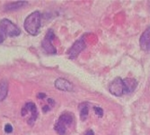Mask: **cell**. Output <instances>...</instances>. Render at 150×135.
Segmentation results:
<instances>
[{"instance_id": "obj_1", "label": "cell", "mask_w": 150, "mask_h": 135, "mask_svg": "<svg viewBox=\"0 0 150 135\" xmlns=\"http://www.w3.org/2000/svg\"><path fill=\"white\" fill-rule=\"evenodd\" d=\"M40 24H42V15L39 11H35L26 17L23 26L28 33L31 35H37L40 28Z\"/></svg>"}, {"instance_id": "obj_2", "label": "cell", "mask_w": 150, "mask_h": 135, "mask_svg": "<svg viewBox=\"0 0 150 135\" xmlns=\"http://www.w3.org/2000/svg\"><path fill=\"white\" fill-rule=\"evenodd\" d=\"M0 29L2 30L4 34L10 37H16L21 33L18 26L8 19H2L0 21Z\"/></svg>"}, {"instance_id": "obj_3", "label": "cell", "mask_w": 150, "mask_h": 135, "mask_svg": "<svg viewBox=\"0 0 150 135\" xmlns=\"http://www.w3.org/2000/svg\"><path fill=\"white\" fill-rule=\"evenodd\" d=\"M28 113L31 114V116L28 119V122H27V123H28L30 125H33L35 123V121L38 117V111H37L36 105L32 102L27 103L22 109V115L23 116H25L26 114H28Z\"/></svg>"}, {"instance_id": "obj_4", "label": "cell", "mask_w": 150, "mask_h": 135, "mask_svg": "<svg viewBox=\"0 0 150 135\" xmlns=\"http://www.w3.org/2000/svg\"><path fill=\"white\" fill-rule=\"evenodd\" d=\"M109 91L113 96L120 97L124 94V85H123V79L120 77H116L114 80L112 81V83L109 86Z\"/></svg>"}, {"instance_id": "obj_5", "label": "cell", "mask_w": 150, "mask_h": 135, "mask_svg": "<svg viewBox=\"0 0 150 135\" xmlns=\"http://www.w3.org/2000/svg\"><path fill=\"white\" fill-rule=\"evenodd\" d=\"M54 38H55V34H54L53 31L49 30L48 33H46L44 40L42 41V46L44 49V50L49 54H55L57 52V50L52 45V43H51Z\"/></svg>"}, {"instance_id": "obj_6", "label": "cell", "mask_w": 150, "mask_h": 135, "mask_svg": "<svg viewBox=\"0 0 150 135\" xmlns=\"http://www.w3.org/2000/svg\"><path fill=\"white\" fill-rule=\"evenodd\" d=\"M86 47V43L84 42V38H81L80 40L76 41V42L73 44V46L69 50V56L70 59H75L78 54L83 50Z\"/></svg>"}, {"instance_id": "obj_7", "label": "cell", "mask_w": 150, "mask_h": 135, "mask_svg": "<svg viewBox=\"0 0 150 135\" xmlns=\"http://www.w3.org/2000/svg\"><path fill=\"white\" fill-rule=\"evenodd\" d=\"M140 47L145 51H150V26L142 33L139 40Z\"/></svg>"}, {"instance_id": "obj_8", "label": "cell", "mask_w": 150, "mask_h": 135, "mask_svg": "<svg viewBox=\"0 0 150 135\" xmlns=\"http://www.w3.org/2000/svg\"><path fill=\"white\" fill-rule=\"evenodd\" d=\"M55 87L56 88L61 91H67L70 92L73 90V85L69 82V80L65 78H59L55 81Z\"/></svg>"}, {"instance_id": "obj_9", "label": "cell", "mask_w": 150, "mask_h": 135, "mask_svg": "<svg viewBox=\"0 0 150 135\" xmlns=\"http://www.w3.org/2000/svg\"><path fill=\"white\" fill-rule=\"evenodd\" d=\"M123 85H124V93L129 94L135 90L136 87H137V82L133 78L127 77L123 79Z\"/></svg>"}, {"instance_id": "obj_10", "label": "cell", "mask_w": 150, "mask_h": 135, "mask_svg": "<svg viewBox=\"0 0 150 135\" xmlns=\"http://www.w3.org/2000/svg\"><path fill=\"white\" fill-rule=\"evenodd\" d=\"M7 91H8V84L7 81L3 79L0 81V102L3 101L6 96H7Z\"/></svg>"}, {"instance_id": "obj_11", "label": "cell", "mask_w": 150, "mask_h": 135, "mask_svg": "<svg viewBox=\"0 0 150 135\" xmlns=\"http://www.w3.org/2000/svg\"><path fill=\"white\" fill-rule=\"evenodd\" d=\"M59 121L61 122L63 124H65L67 127V126H70L73 124L74 119H73V116L70 114H62L60 115Z\"/></svg>"}, {"instance_id": "obj_12", "label": "cell", "mask_w": 150, "mask_h": 135, "mask_svg": "<svg viewBox=\"0 0 150 135\" xmlns=\"http://www.w3.org/2000/svg\"><path fill=\"white\" fill-rule=\"evenodd\" d=\"M27 2L25 1H17V2H13V3H10L8 5L6 6V11H13V10H17L20 9L21 7H23L24 5H26Z\"/></svg>"}, {"instance_id": "obj_13", "label": "cell", "mask_w": 150, "mask_h": 135, "mask_svg": "<svg viewBox=\"0 0 150 135\" xmlns=\"http://www.w3.org/2000/svg\"><path fill=\"white\" fill-rule=\"evenodd\" d=\"M55 131L59 134V135H65L66 131H67V126L65 124H63L61 122L58 121L57 124H55Z\"/></svg>"}, {"instance_id": "obj_14", "label": "cell", "mask_w": 150, "mask_h": 135, "mask_svg": "<svg viewBox=\"0 0 150 135\" xmlns=\"http://www.w3.org/2000/svg\"><path fill=\"white\" fill-rule=\"evenodd\" d=\"M79 108H80V117L82 120L85 121L87 118L89 108H88L87 104H83V105H81Z\"/></svg>"}, {"instance_id": "obj_15", "label": "cell", "mask_w": 150, "mask_h": 135, "mask_svg": "<svg viewBox=\"0 0 150 135\" xmlns=\"http://www.w3.org/2000/svg\"><path fill=\"white\" fill-rule=\"evenodd\" d=\"M93 109H94V112H95V114H97L98 117H102V116H103V111L102 108H100V107H98V106H94V107H93Z\"/></svg>"}, {"instance_id": "obj_16", "label": "cell", "mask_w": 150, "mask_h": 135, "mask_svg": "<svg viewBox=\"0 0 150 135\" xmlns=\"http://www.w3.org/2000/svg\"><path fill=\"white\" fill-rule=\"evenodd\" d=\"M5 131H6V133H11V132L13 131V127H12V125L9 124H6V126H5Z\"/></svg>"}, {"instance_id": "obj_17", "label": "cell", "mask_w": 150, "mask_h": 135, "mask_svg": "<svg viewBox=\"0 0 150 135\" xmlns=\"http://www.w3.org/2000/svg\"><path fill=\"white\" fill-rule=\"evenodd\" d=\"M4 33L2 32V30L0 29V43H2L4 42V40H5V36H4Z\"/></svg>"}, {"instance_id": "obj_18", "label": "cell", "mask_w": 150, "mask_h": 135, "mask_svg": "<svg viewBox=\"0 0 150 135\" xmlns=\"http://www.w3.org/2000/svg\"><path fill=\"white\" fill-rule=\"evenodd\" d=\"M86 135H93V131L92 130H89L86 132Z\"/></svg>"}, {"instance_id": "obj_19", "label": "cell", "mask_w": 150, "mask_h": 135, "mask_svg": "<svg viewBox=\"0 0 150 135\" xmlns=\"http://www.w3.org/2000/svg\"><path fill=\"white\" fill-rule=\"evenodd\" d=\"M38 97L39 98H43V97H45V94H42V93H40L39 96H38Z\"/></svg>"}, {"instance_id": "obj_20", "label": "cell", "mask_w": 150, "mask_h": 135, "mask_svg": "<svg viewBox=\"0 0 150 135\" xmlns=\"http://www.w3.org/2000/svg\"><path fill=\"white\" fill-rule=\"evenodd\" d=\"M48 110H50V107H49V106H47V105H46V106H44V107H43V111H44V112H47Z\"/></svg>"}]
</instances>
